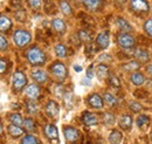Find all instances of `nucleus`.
Segmentation results:
<instances>
[{"mask_svg":"<svg viewBox=\"0 0 152 144\" xmlns=\"http://www.w3.org/2000/svg\"><path fill=\"white\" fill-rule=\"evenodd\" d=\"M26 56H27V60L29 61V63H32L34 66H40L46 62V55L38 47L29 48L26 53Z\"/></svg>","mask_w":152,"mask_h":144,"instance_id":"f257e3e1","label":"nucleus"},{"mask_svg":"<svg viewBox=\"0 0 152 144\" xmlns=\"http://www.w3.org/2000/svg\"><path fill=\"white\" fill-rule=\"evenodd\" d=\"M13 40H14V42H15L17 46H19V47H25V46H27V45L31 42L32 35H31V33L27 32V31L18 29V31L14 33V35H13Z\"/></svg>","mask_w":152,"mask_h":144,"instance_id":"f03ea898","label":"nucleus"},{"mask_svg":"<svg viewBox=\"0 0 152 144\" xmlns=\"http://www.w3.org/2000/svg\"><path fill=\"white\" fill-rule=\"evenodd\" d=\"M50 72L52 74L56 77L57 80L60 81H63L67 76V69H66V66L61 62H55L50 66Z\"/></svg>","mask_w":152,"mask_h":144,"instance_id":"7ed1b4c3","label":"nucleus"},{"mask_svg":"<svg viewBox=\"0 0 152 144\" xmlns=\"http://www.w3.org/2000/svg\"><path fill=\"white\" fill-rule=\"evenodd\" d=\"M131 10L136 13H148L150 7L146 0H131L130 1Z\"/></svg>","mask_w":152,"mask_h":144,"instance_id":"20e7f679","label":"nucleus"},{"mask_svg":"<svg viewBox=\"0 0 152 144\" xmlns=\"http://www.w3.org/2000/svg\"><path fill=\"white\" fill-rule=\"evenodd\" d=\"M13 88L15 90H21L27 84V77L22 72H15L13 74V80H12Z\"/></svg>","mask_w":152,"mask_h":144,"instance_id":"39448f33","label":"nucleus"},{"mask_svg":"<svg viewBox=\"0 0 152 144\" xmlns=\"http://www.w3.org/2000/svg\"><path fill=\"white\" fill-rule=\"evenodd\" d=\"M117 42L123 48H131L134 46V39L128 33H121L117 35Z\"/></svg>","mask_w":152,"mask_h":144,"instance_id":"423d86ee","label":"nucleus"},{"mask_svg":"<svg viewBox=\"0 0 152 144\" xmlns=\"http://www.w3.org/2000/svg\"><path fill=\"white\" fill-rule=\"evenodd\" d=\"M63 132H64V137L66 140L69 142V143H75L76 141L78 140L80 137V132L78 130L73 128V126H66L63 129Z\"/></svg>","mask_w":152,"mask_h":144,"instance_id":"0eeeda50","label":"nucleus"},{"mask_svg":"<svg viewBox=\"0 0 152 144\" xmlns=\"http://www.w3.org/2000/svg\"><path fill=\"white\" fill-rule=\"evenodd\" d=\"M96 43H97V46H98L99 48H102V49H105V48L109 46V43H110V36H109L108 31H103V32H101V33L97 35Z\"/></svg>","mask_w":152,"mask_h":144,"instance_id":"6e6552de","label":"nucleus"},{"mask_svg":"<svg viewBox=\"0 0 152 144\" xmlns=\"http://www.w3.org/2000/svg\"><path fill=\"white\" fill-rule=\"evenodd\" d=\"M88 103L90 104V107H93V108H95V109H102L103 108V104H104L102 97H101L98 94H93V95H90L89 98H88Z\"/></svg>","mask_w":152,"mask_h":144,"instance_id":"1a4fd4ad","label":"nucleus"},{"mask_svg":"<svg viewBox=\"0 0 152 144\" xmlns=\"http://www.w3.org/2000/svg\"><path fill=\"white\" fill-rule=\"evenodd\" d=\"M45 135L50 140V141H55V143H57V137H58V132L55 126L53 124H47L45 126Z\"/></svg>","mask_w":152,"mask_h":144,"instance_id":"9d476101","label":"nucleus"},{"mask_svg":"<svg viewBox=\"0 0 152 144\" xmlns=\"http://www.w3.org/2000/svg\"><path fill=\"white\" fill-rule=\"evenodd\" d=\"M46 112L49 117L52 118H56L58 115V106L55 101H49L46 106Z\"/></svg>","mask_w":152,"mask_h":144,"instance_id":"9b49d317","label":"nucleus"},{"mask_svg":"<svg viewBox=\"0 0 152 144\" xmlns=\"http://www.w3.org/2000/svg\"><path fill=\"white\" fill-rule=\"evenodd\" d=\"M32 77H33V80L37 81L38 83H45V82H47V80H48L47 73L45 72V71H42V69H34V71L32 72Z\"/></svg>","mask_w":152,"mask_h":144,"instance_id":"f8f14e48","label":"nucleus"},{"mask_svg":"<svg viewBox=\"0 0 152 144\" xmlns=\"http://www.w3.org/2000/svg\"><path fill=\"white\" fill-rule=\"evenodd\" d=\"M25 94L29 100H35L40 95V88L37 84H29L25 90Z\"/></svg>","mask_w":152,"mask_h":144,"instance_id":"ddd939ff","label":"nucleus"},{"mask_svg":"<svg viewBox=\"0 0 152 144\" xmlns=\"http://www.w3.org/2000/svg\"><path fill=\"white\" fill-rule=\"evenodd\" d=\"M82 121L86 126H96L97 122H98L96 115L91 114V112H84L83 116H82Z\"/></svg>","mask_w":152,"mask_h":144,"instance_id":"4468645a","label":"nucleus"},{"mask_svg":"<svg viewBox=\"0 0 152 144\" xmlns=\"http://www.w3.org/2000/svg\"><path fill=\"white\" fill-rule=\"evenodd\" d=\"M133 56L136 57V60H138L140 62H148L149 59H150L149 53L145 49H140V48H138V49H136L133 52Z\"/></svg>","mask_w":152,"mask_h":144,"instance_id":"2eb2a0df","label":"nucleus"},{"mask_svg":"<svg viewBox=\"0 0 152 144\" xmlns=\"http://www.w3.org/2000/svg\"><path fill=\"white\" fill-rule=\"evenodd\" d=\"M52 25H53V28L56 31L57 33H61V34H63L66 32V29H67L66 24H64V21L62 19H58V18L54 19L52 21Z\"/></svg>","mask_w":152,"mask_h":144,"instance_id":"dca6fc26","label":"nucleus"},{"mask_svg":"<svg viewBox=\"0 0 152 144\" xmlns=\"http://www.w3.org/2000/svg\"><path fill=\"white\" fill-rule=\"evenodd\" d=\"M12 27L11 19L4 14H0V31L1 32H7Z\"/></svg>","mask_w":152,"mask_h":144,"instance_id":"f3484780","label":"nucleus"},{"mask_svg":"<svg viewBox=\"0 0 152 144\" xmlns=\"http://www.w3.org/2000/svg\"><path fill=\"white\" fill-rule=\"evenodd\" d=\"M119 126L124 130H129L132 126V117L130 115H123L119 120Z\"/></svg>","mask_w":152,"mask_h":144,"instance_id":"a211bd4d","label":"nucleus"},{"mask_svg":"<svg viewBox=\"0 0 152 144\" xmlns=\"http://www.w3.org/2000/svg\"><path fill=\"white\" fill-rule=\"evenodd\" d=\"M117 26L118 28L122 31V32H132V27L131 25L123 18H118L117 19Z\"/></svg>","mask_w":152,"mask_h":144,"instance_id":"6ab92c4d","label":"nucleus"},{"mask_svg":"<svg viewBox=\"0 0 152 144\" xmlns=\"http://www.w3.org/2000/svg\"><path fill=\"white\" fill-rule=\"evenodd\" d=\"M130 80H131V82H132L134 86H140V84H143L145 82L144 75L142 73H138V72L133 73L132 75L130 76Z\"/></svg>","mask_w":152,"mask_h":144,"instance_id":"aec40b11","label":"nucleus"},{"mask_svg":"<svg viewBox=\"0 0 152 144\" xmlns=\"http://www.w3.org/2000/svg\"><path fill=\"white\" fill-rule=\"evenodd\" d=\"M82 1H83L84 6L90 11H96L99 7V5L102 4L101 0H82Z\"/></svg>","mask_w":152,"mask_h":144,"instance_id":"412c9836","label":"nucleus"},{"mask_svg":"<svg viewBox=\"0 0 152 144\" xmlns=\"http://www.w3.org/2000/svg\"><path fill=\"white\" fill-rule=\"evenodd\" d=\"M122 138H123L122 134H121L118 130H114V131L110 134V136H109V142L111 144H119L121 141H122Z\"/></svg>","mask_w":152,"mask_h":144,"instance_id":"4be33fe9","label":"nucleus"},{"mask_svg":"<svg viewBox=\"0 0 152 144\" xmlns=\"http://www.w3.org/2000/svg\"><path fill=\"white\" fill-rule=\"evenodd\" d=\"M104 101H105V103H107L109 107H116V106L118 104L117 97H115L114 95H111V94H109V93H105V94H104Z\"/></svg>","mask_w":152,"mask_h":144,"instance_id":"5701e85b","label":"nucleus"},{"mask_svg":"<svg viewBox=\"0 0 152 144\" xmlns=\"http://www.w3.org/2000/svg\"><path fill=\"white\" fill-rule=\"evenodd\" d=\"M8 132H10V135H11L12 137H19L21 135H23V130H22L20 126H14V124L8 126Z\"/></svg>","mask_w":152,"mask_h":144,"instance_id":"b1692460","label":"nucleus"},{"mask_svg":"<svg viewBox=\"0 0 152 144\" xmlns=\"http://www.w3.org/2000/svg\"><path fill=\"white\" fill-rule=\"evenodd\" d=\"M96 74L98 76V79L103 80L108 76V67L105 65H99L97 66V69H96Z\"/></svg>","mask_w":152,"mask_h":144,"instance_id":"393cba45","label":"nucleus"},{"mask_svg":"<svg viewBox=\"0 0 152 144\" xmlns=\"http://www.w3.org/2000/svg\"><path fill=\"white\" fill-rule=\"evenodd\" d=\"M78 37H80V40H81V41L87 42V43H89V42L91 41V39H93L91 33H90V32H88V31H84V29H82V31H80V32H78Z\"/></svg>","mask_w":152,"mask_h":144,"instance_id":"a878e982","label":"nucleus"},{"mask_svg":"<svg viewBox=\"0 0 152 144\" xmlns=\"http://www.w3.org/2000/svg\"><path fill=\"white\" fill-rule=\"evenodd\" d=\"M60 8H61V11H62V13L64 14V15H70L72 14V7H70V5H69V2H67V1H64V0H62V1H60Z\"/></svg>","mask_w":152,"mask_h":144,"instance_id":"bb28decb","label":"nucleus"},{"mask_svg":"<svg viewBox=\"0 0 152 144\" xmlns=\"http://www.w3.org/2000/svg\"><path fill=\"white\" fill-rule=\"evenodd\" d=\"M140 66H139V63L137 62V61H130V62H128L126 65H123V69L125 71V72H131V71H136V69H138Z\"/></svg>","mask_w":152,"mask_h":144,"instance_id":"cd10ccee","label":"nucleus"},{"mask_svg":"<svg viewBox=\"0 0 152 144\" xmlns=\"http://www.w3.org/2000/svg\"><path fill=\"white\" fill-rule=\"evenodd\" d=\"M26 106H27V111L29 114H37L38 112V104L34 102V100H29L26 102Z\"/></svg>","mask_w":152,"mask_h":144,"instance_id":"c85d7f7f","label":"nucleus"},{"mask_svg":"<svg viewBox=\"0 0 152 144\" xmlns=\"http://www.w3.org/2000/svg\"><path fill=\"white\" fill-rule=\"evenodd\" d=\"M20 144H40V143H39L38 138H37L35 136H33V135H27V136H25V137L22 138V141H21Z\"/></svg>","mask_w":152,"mask_h":144,"instance_id":"c756f323","label":"nucleus"},{"mask_svg":"<svg viewBox=\"0 0 152 144\" xmlns=\"http://www.w3.org/2000/svg\"><path fill=\"white\" fill-rule=\"evenodd\" d=\"M103 123L105 126H113L115 123V116L111 112H105L103 116Z\"/></svg>","mask_w":152,"mask_h":144,"instance_id":"7c9ffc66","label":"nucleus"},{"mask_svg":"<svg viewBox=\"0 0 152 144\" xmlns=\"http://www.w3.org/2000/svg\"><path fill=\"white\" fill-rule=\"evenodd\" d=\"M10 118H11V121H12V123L14 126H23V120H22L21 115H19V114H13V115H11Z\"/></svg>","mask_w":152,"mask_h":144,"instance_id":"2f4dec72","label":"nucleus"},{"mask_svg":"<svg viewBox=\"0 0 152 144\" xmlns=\"http://www.w3.org/2000/svg\"><path fill=\"white\" fill-rule=\"evenodd\" d=\"M55 53L58 57H64L66 55H67V48H66V46L64 45H56L55 46Z\"/></svg>","mask_w":152,"mask_h":144,"instance_id":"473e14b6","label":"nucleus"},{"mask_svg":"<svg viewBox=\"0 0 152 144\" xmlns=\"http://www.w3.org/2000/svg\"><path fill=\"white\" fill-rule=\"evenodd\" d=\"M149 123H150V118H149L146 115H140V116H138V118H137V126H139V128L146 126V124H149Z\"/></svg>","mask_w":152,"mask_h":144,"instance_id":"72a5a7b5","label":"nucleus"},{"mask_svg":"<svg viewBox=\"0 0 152 144\" xmlns=\"http://www.w3.org/2000/svg\"><path fill=\"white\" fill-rule=\"evenodd\" d=\"M109 83H110V86H113L115 88H119V87H121L119 79H118L116 75H114V74L109 75Z\"/></svg>","mask_w":152,"mask_h":144,"instance_id":"f704fd0d","label":"nucleus"},{"mask_svg":"<svg viewBox=\"0 0 152 144\" xmlns=\"http://www.w3.org/2000/svg\"><path fill=\"white\" fill-rule=\"evenodd\" d=\"M23 128L27 130V131H33L35 129V124H34V121L32 118H27L23 121Z\"/></svg>","mask_w":152,"mask_h":144,"instance_id":"c9c22d12","label":"nucleus"},{"mask_svg":"<svg viewBox=\"0 0 152 144\" xmlns=\"http://www.w3.org/2000/svg\"><path fill=\"white\" fill-rule=\"evenodd\" d=\"M144 29L148 33V35H150L152 37V19L146 20V22L144 24Z\"/></svg>","mask_w":152,"mask_h":144,"instance_id":"e433bc0d","label":"nucleus"},{"mask_svg":"<svg viewBox=\"0 0 152 144\" xmlns=\"http://www.w3.org/2000/svg\"><path fill=\"white\" fill-rule=\"evenodd\" d=\"M8 48V41L4 35L0 34V51H6Z\"/></svg>","mask_w":152,"mask_h":144,"instance_id":"4c0bfd02","label":"nucleus"},{"mask_svg":"<svg viewBox=\"0 0 152 144\" xmlns=\"http://www.w3.org/2000/svg\"><path fill=\"white\" fill-rule=\"evenodd\" d=\"M63 98H64V102H66L67 108H72V107H73V103H72V101H73V95H72V94H66Z\"/></svg>","mask_w":152,"mask_h":144,"instance_id":"58836bf2","label":"nucleus"},{"mask_svg":"<svg viewBox=\"0 0 152 144\" xmlns=\"http://www.w3.org/2000/svg\"><path fill=\"white\" fill-rule=\"evenodd\" d=\"M29 6L34 10H39L41 7V0H27Z\"/></svg>","mask_w":152,"mask_h":144,"instance_id":"ea45409f","label":"nucleus"},{"mask_svg":"<svg viewBox=\"0 0 152 144\" xmlns=\"http://www.w3.org/2000/svg\"><path fill=\"white\" fill-rule=\"evenodd\" d=\"M98 62H110L111 61V56L109 54H101L97 57Z\"/></svg>","mask_w":152,"mask_h":144,"instance_id":"a19ab883","label":"nucleus"},{"mask_svg":"<svg viewBox=\"0 0 152 144\" xmlns=\"http://www.w3.org/2000/svg\"><path fill=\"white\" fill-rule=\"evenodd\" d=\"M130 109L132 110L133 112H139L142 110V106L139 103H137V102H131L130 103Z\"/></svg>","mask_w":152,"mask_h":144,"instance_id":"79ce46f5","label":"nucleus"},{"mask_svg":"<svg viewBox=\"0 0 152 144\" xmlns=\"http://www.w3.org/2000/svg\"><path fill=\"white\" fill-rule=\"evenodd\" d=\"M6 69H7V62L4 59H0V74L6 72Z\"/></svg>","mask_w":152,"mask_h":144,"instance_id":"37998d69","label":"nucleus"},{"mask_svg":"<svg viewBox=\"0 0 152 144\" xmlns=\"http://www.w3.org/2000/svg\"><path fill=\"white\" fill-rule=\"evenodd\" d=\"M93 76H94V66L91 65V66L88 68V71H87V77H88L89 80H91Z\"/></svg>","mask_w":152,"mask_h":144,"instance_id":"c03bdc74","label":"nucleus"},{"mask_svg":"<svg viewBox=\"0 0 152 144\" xmlns=\"http://www.w3.org/2000/svg\"><path fill=\"white\" fill-rule=\"evenodd\" d=\"M134 95H136V96H138L139 98H144V97H145V93H143V91H140V90L136 91V93H134Z\"/></svg>","mask_w":152,"mask_h":144,"instance_id":"a18cd8bd","label":"nucleus"},{"mask_svg":"<svg viewBox=\"0 0 152 144\" xmlns=\"http://www.w3.org/2000/svg\"><path fill=\"white\" fill-rule=\"evenodd\" d=\"M115 4L118 6H123V4H125V0H115Z\"/></svg>","mask_w":152,"mask_h":144,"instance_id":"49530a36","label":"nucleus"},{"mask_svg":"<svg viewBox=\"0 0 152 144\" xmlns=\"http://www.w3.org/2000/svg\"><path fill=\"white\" fill-rule=\"evenodd\" d=\"M74 68H75V71L76 72H82V67H81V66H77V65H76V66H74Z\"/></svg>","mask_w":152,"mask_h":144,"instance_id":"de8ad7c7","label":"nucleus"},{"mask_svg":"<svg viewBox=\"0 0 152 144\" xmlns=\"http://www.w3.org/2000/svg\"><path fill=\"white\" fill-rule=\"evenodd\" d=\"M82 84H90V80L87 77V80H83L82 81Z\"/></svg>","mask_w":152,"mask_h":144,"instance_id":"09e8293b","label":"nucleus"},{"mask_svg":"<svg viewBox=\"0 0 152 144\" xmlns=\"http://www.w3.org/2000/svg\"><path fill=\"white\" fill-rule=\"evenodd\" d=\"M148 72L151 74V76H152V65H150L149 67H148Z\"/></svg>","mask_w":152,"mask_h":144,"instance_id":"8fccbe9b","label":"nucleus"},{"mask_svg":"<svg viewBox=\"0 0 152 144\" xmlns=\"http://www.w3.org/2000/svg\"><path fill=\"white\" fill-rule=\"evenodd\" d=\"M1 131H2V126H1V123H0V134H1Z\"/></svg>","mask_w":152,"mask_h":144,"instance_id":"3c124183","label":"nucleus"},{"mask_svg":"<svg viewBox=\"0 0 152 144\" xmlns=\"http://www.w3.org/2000/svg\"><path fill=\"white\" fill-rule=\"evenodd\" d=\"M151 140H152V135H151Z\"/></svg>","mask_w":152,"mask_h":144,"instance_id":"603ef678","label":"nucleus"}]
</instances>
